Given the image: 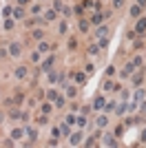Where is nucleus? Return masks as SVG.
Listing matches in <instances>:
<instances>
[{
  "label": "nucleus",
  "instance_id": "f257e3e1",
  "mask_svg": "<svg viewBox=\"0 0 146 148\" xmlns=\"http://www.w3.org/2000/svg\"><path fill=\"white\" fill-rule=\"evenodd\" d=\"M49 97L55 102V106H64V97L62 95H55V91H49Z\"/></svg>",
  "mask_w": 146,
  "mask_h": 148
},
{
  "label": "nucleus",
  "instance_id": "f03ea898",
  "mask_svg": "<svg viewBox=\"0 0 146 148\" xmlns=\"http://www.w3.org/2000/svg\"><path fill=\"white\" fill-rule=\"evenodd\" d=\"M25 128H16V131L11 133V137H13V139H22V137H25Z\"/></svg>",
  "mask_w": 146,
  "mask_h": 148
},
{
  "label": "nucleus",
  "instance_id": "7ed1b4c3",
  "mask_svg": "<svg viewBox=\"0 0 146 148\" xmlns=\"http://www.w3.org/2000/svg\"><path fill=\"white\" fill-rule=\"evenodd\" d=\"M104 16H106V13H95V16L91 18V22H93V25H102V22H104Z\"/></svg>",
  "mask_w": 146,
  "mask_h": 148
},
{
  "label": "nucleus",
  "instance_id": "20e7f679",
  "mask_svg": "<svg viewBox=\"0 0 146 148\" xmlns=\"http://www.w3.org/2000/svg\"><path fill=\"white\" fill-rule=\"evenodd\" d=\"M104 146H115V139H113L111 133H106V135H104Z\"/></svg>",
  "mask_w": 146,
  "mask_h": 148
},
{
  "label": "nucleus",
  "instance_id": "39448f33",
  "mask_svg": "<svg viewBox=\"0 0 146 148\" xmlns=\"http://www.w3.org/2000/svg\"><path fill=\"white\" fill-rule=\"evenodd\" d=\"M9 53H11V55H20V44H18V42H13V44L9 47Z\"/></svg>",
  "mask_w": 146,
  "mask_h": 148
},
{
  "label": "nucleus",
  "instance_id": "423d86ee",
  "mask_svg": "<svg viewBox=\"0 0 146 148\" xmlns=\"http://www.w3.org/2000/svg\"><path fill=\"white\" fill-rule=\"evenodd\" d=\"M142 99H144V89H137L135 91V104H142Z\"/></svg>",
  "mask_w": 146,
  "mask_h": 148
},
{
  "label": "nucleus",
  "instance_id": "0eeeda50",
  "mask_svg": "<svg viewBox=\"0 0 146 148\" xmlns=\"http://www.w3.org/2000/svg\"><path fill=\"white\" fill-rule=\"evenodd\" d=\"M53 62H55V60H53V58H47V60H44V62H42V69H44V71H51Z\"/></svg>",
  "mask_w": 146,
  "mask_h": 148
},
{
  "label": "nucleus",
  "instance_id": "6e6552de",
  "mask_svg": "<svg viewBox=\"0 0 146 148\" xmlns=\"http://www.w3.org/2000/svg\"><path fill=\"white\" fill-rule=\"evenodd\" d=\"M11 13H13V18H16V20H20V18L25 16V9H22V7H18V9H13Z\"/></svg>",
  "mask_w": 146,
  "mask_h": 148
},
{
  "label": "nucleus",
  "instance_id": "1a4fd4ad",
  "mask_svg": "<svg viewBox=\"0 0 146 148\" xmlns=\"http://www.w3.org/2000/svg\"><path fill=\"white\" fill-rule=\"evenodd\" d=\"M80 139H82V137H80V133H73V135H71V146H77V144H80Z\"/></svg>",
  "mask_w": 146,
  "mask_h": 148
},
{
  "label": "nucleus",
  "instance_id": "9d476101",
  "mask_svg": "<svg viewBox=\"0 0 146 148\" xmlns=\"http://www.w3.org/2000/svg\"><path fill=\"white\" fill-rule=\"evenodd\" d=\"M95 35H100V38H104V35H109V29H106V27H97V31H95Z\"/></svg>",
  "mask_w": 146,
  "mask_h": 148
},
{
  "label": "nucleus",
  "instance_id": "9b49d317",
  "mask_svg": "<svg viewBox=\"0 0 146 148\" xmlns=\"http://www.w3.org/2000/svg\"><path fill=\"white\" fill-rule=\"evenodd\" d=\"M104 104H106V99H104V97H95V102H93L95 108H104Z\"/></svg>",
  "mask_w": 146,
  "mask_h": 148
},
{
  "label": "nucleus",
  "instance_id": "f8f14e48",
  "mask_svg": "<svg viewBox=\"0 0 146 148\" xmlns=\"http://www.w3.org/2000/svg\"><path fill=\"white\" fill-rule=\"evenodd\" d=\"M144 29H146V20H139V22H137V27H135V33H142Z\"/></svg>",
  "mask_w": 146,
  "mask_h": 148
},
{
  "label": "nucleus",
  "instance_id": "ddd939ff",
  "mask_svg": "<svg viewBox=\"0 0 146 148\" xmlns=\"http://www.w3.org/2000/svg\"><path fill=\"white\" fill-rule=\"evenodd\" d=\"M95 124H97V126H100V128H104V126H106V124H109V119H106V117H97V122H95Z\"/></svg>",
  "mask_w": 146,
  "mask_h": 148
},
{
  "label": "nucleus",
  "instance_id": "4468645a",
  "mask_svg": "<svg viewBox=\"0 0 146 148\" xmlns=\"http://www.w3.org/2000/svg\"><path fill=\"white\" fill-rule=\"evenodd\" d=\"M38 51H40V53H47V51H49V44H47V42H40V44H38Z\"/></svg>",
  "mask_w": 146,
  "mask_h": 148
},
{
  "label": "nucleus",
  "instance_id": "2eb2a0df",
  "mask_svg": "<svg viewBox=\"0 0 146 148\" xmlns=\"http://www.w3.org/2000/svg\"><path fill=\"white\" fill-rule=\"evenodd\" d=\"M139 11H142V9H139V5L131 7V16H133V18H137V16H139Z\"/></svg>",
  "mask_w": 146,
  "mask_h": 148
},
{
  "label": "nucleus",
  "instance_id": "dca6fc26",
  "mask_svg": "<svg viewBox=\"0 0 146 148\" xmlns=\"http://www.w3.org/2000/svg\"><path fill=\"white\" fill-rule=\"evenodd\" d=\"M42 35H44V33L40 31V29H35V31H33V38H35V40H42Z\"/></svg>",
  "mask_w": 146,
  "mask_h": 148
},
{
  "label": "nucleus",
  "instance_id": "f3484780",
  "mask_svg": "<svg viewBox=\"0 0 146 148\" xmlns=\"http://www.w3.org/2000/svg\"><path fill=\"white\" fill-rule=\"evenodd\" d=\"M44 18H47V20H53V18H55V9H53V11H47Z\"/></svg>",
  "mask_w": 146,
  "mask_h": 148
},
{
  "label": "nucleus",
  "instance_id": "a211bd4d",
  "mask_svg": "<svg viewBox=\"0 0 146 148\" xmlns=\"http://www.w3.org/2000/svg\"><path fill=\"white\" fill-rule=\"evenodd\" d=\"M49 80H51V82H55V80H60V75L53 73V71H49Z\"/></svg>",
  "mask_w": 146,
  "mask_h": 148
},
{
  "label": "nucleus",
  "instance_id": "6ab92c4d",
  "mask_svg": "<svg viewBox=\"0 0 146 148\" xmlns=\"http://www.w3.org/2000/svg\"><path fill=\"white\" fill-rule=\"evenodd\" d=\"M25 75H27V71H25V69H22V66H20V69H18V71H16V77H25Z\"/></svg>",
  "mask_w": 146,
  "mask_h": 148
},
{
  "label": "nucleus",
  "instance_id": "aec40b11",
  "mask_svg": "<svg viewBox=\"0 0 146 148\" xmlns=\"http://www.w3.org/2000/svg\"><path fill=\"white\" fill-rule=\"evenodd\" d=\"M75 124L80 126V128H82V126H86V119H84V117H77V119H75Z\"/></svg>",
  "mask_w": 146,
  "mask_h": 148
},
{
  "label": "nucleus",
  "instance_id": "412c9836",
  "mask_svg": "<svg viewBox=\"0 0 146 148\" xmlns=\"http://www.w3.org/2000/svg\"><path fill=\"white\" fill-rule=\"evenodd\" d=\"M133 69H135V64H126V71H124V75H131V73H133Z\"/></svg>",
  "mask_w": 146,
  "mask_h": 148
},
{
  "label": "nucleus",
  "instance_id": "4be33fe9",
  "mask_svg": "<svg viewBox=\"0 0 146 148\" xmlns=\"http://www.w3.org/2000/svg\"><path fill=\"white\" fill-rule=\"evenodd\" d=\"M80 29H82V31H89V22H86V20H82V22H80Z\"/></svg>",
  "mask_w": 146,
  "mask_h": 148
},
{
  "label": "nucleus",
  "instance_id": "5701e85b",
  "mask_svg": "<svg viewBox=\"0 0 146 148\" xmlns=\"http://www.w3.org/2000/svg\"><path fill=\"white\" fill-rule=\"evenodd\" d=\"M104 108H106V111H115V102H109V104H104Z\"/></svg>",
  "mask_w": 146,
  "mask_h": 148
},
{
  "label": "nucleus",
  "instance_id": "b1692460",
  "mask_svg": "<svg viewBox=\"0 0 146 148\" xmlns=\"http://www.w3.org/2000/svg\"><path fill=\"white\" fill-rule=\"evenodd\" d=\"M71 124H75V117H73V115L67 117V126H71Z\"/></svg>",
  "mask_w": 146,
  "mask_h": 148
},
{
  "label": "nucleus",
  "instance_id": "393cba45",
  "mask_svg": "<svg viewBox=\"0 0 146 148\" xmlns=\"http://www.w3.org/2000/svg\"><path fill=\"white\" fill-rule=\"evenodd\" d=\"M75 82H84V75H82V73H75Z\"/></svg>",
  "mask_w": 146,
  "mask_h": 148
},
{
  "label": "nucleus",
  "instance_id": "a878e982",
  "mask_svg": "<svg viewBox=\"0 0 146 148\" xmlns=\"http://www.w3.org/2000/svg\"><path fill=\"white\" fill-rule=\"evenodd\" d=\"M27 135H29V137L33 139V137H35V131H33V128H27Z\"/></svg>",
  "mask_w": 146,
  "mask_h": 148
},
{
  "label": "nucleus",
  "instance_id": "bb28decb",
  "mask_svg": "<svg viewBox=\"0 0 146 148\" xmlns=\"http://www.w3.org/2000/svg\"><path fill=\"white\" fill-rule=\"evenodd\" d=\"M113 2H115V7H122L124 5V0H113Z\"/></svg>",
  "mask_w": 146,
  "mask_h": 148
},
{
  "label": "nucleus",
  "instance_id": "cd10ccee",
  "mask_svg": "<svg viewBox=\"0 0 146 148\" xmlns=\"http://www.w3.org/2000/svg\"><path fill=\"white\" fill-rule=\"evenodd\" d=\"M137 5H139V7H144V5H146V0H137Z\"/></svg>",
  "mask_w": 146,
  "mask_h": 148
},
{
  "label": "nucleus",
  "instance_id": "c85d7f7f",
  "mask_svg": "<svg viewBox=\"0 0 146 148\" xmlns=\"http://www.w3.org/2000/svg\"><path fill=\"white\" fill-rule=\"evenodd\" d=\"M142 139H144V141H146V131H144V133H142Z\"/></svg>",
  "mask_w": 146,
  "mask_h": 148
},
{
  "label": "nucleus",
  "instance_id": "c756f323",
  "mask_svg": "<svg viewBox=\"0 0 146 148\" xmlns=\"http://www.w3.org/2000/svg\"><path fill=\"white\" fill-rule=\"evenodd\" d=\"M27 2H29V0H20V5H27Z\"/></svg>",
  "mask_w": 146,
  "mask_h": 148
}]
</instances>
